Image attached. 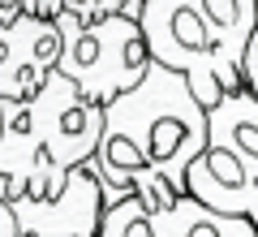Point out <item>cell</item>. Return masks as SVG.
Returning <instances> with one entry per match:
<instances>
[{"mask_svg":"<svg viewBox=\"0 0 258 237\" xmlns=\"http://www.w3.org/2000/svg\"><path fill=\"white\" fill-rule=\"evenodd\" d=\"M18 13H26V9H22V0H0V22L18 18Z\"/></svg>","mask_w":258,"mask_h":237,"instance_id":"cell-14","label":"cell"},{"mask_svg":"<svg viewBox=\"0 0 258 237\" xmlns=\"http://www.w3.org/2000/svg\"><path fill=\"white\" fill-rule=\"evenodd\" d=\"M13 216L22 237H95L103 220V185L91 160L64 177L56 194H13Z\"/></svg>","mask_w":258,"mask_h":237,"instance_id":"cell-6","label":"cell"},{"mask_svg":"<svg viewBox=\"0 0 258 237\" xmlns=\"http://www.w3.org/2000/svg\"><path fill=\"white\" fill-rule=\"evenodd\" d=\"M241 73H245V86L258 95V22H254V35H249V43H245V65H241Z\"/></svg>","mask_w":258,"mask_h":237,"instance_id":"cell-11","label":"cell"},{"mask_svg":"<svg viewBox=\"0 0 258 237\" xmlns=\"http://www.w3.org/2000/svg\"><path fill=\"white\" fill-rule=\"evenodd\" d=\"M147 233L151 237H258V224L249 216L220 211V207L194 199V194L185 190V194L172 199V207L151 211Z\"/></svg>","mask_w":258,"mask_h":237,"instance_id":"cell-8","label":"cell"},{"mask_svg":"<svg viewBox=\"0 0 258 237\" xmlns=\"http://www.w3.org/2000/svg\"><path fill=\"white\" fill-rule=\"evenodd\" d=\"M129 0H64V13H74L82 22H95V18H108V13H125Z\"/></svg>","mask_w":258,"mask_h":237,"instance_id":"cell-10","label":"cell"},{"mask_svg":"<svg viewBox=\"0 0 258 237\" xmlns=\"http://www.w3.org/2000/svg\"><path fill=\"white\" fill-rule=\"evenodd\" d=\"M207 147V104L172 65H151L138 82L103 104V134L91 168L103 185V207L138 194L151 211L185 194V173Z\"/></svg>","mask_w":258,"mask_h":237,"instance_id":"cell-1","label":"cell"},{"mask_svg":"<svg viewBox=\"0 0 258 237\" xmlns=\"http://www.w3.org/2000/svg\"><path fill=\"white\" fill-rule=\"evenodd\" d=\"M147 216H151L147 203H142L138 194H125V199H116V203L103 207L99 233H108V237H151L147 233Z\"/></svg>","mask_w":258,"mask_h":237,"instance_id":"cell-9","label":"cell"},{"mask_svg":"<svg viewBox=\"0 0 258 237\" xmlns=\"http://www.w3.org/2000/svg\"><path fill=\"white\" fill-rule=\"evenodd\" d=\"M60 61V26L56 18H18L0 22V100H26L52 78Z\"/></svg>","mask_w":258,"mask_h":237,"instance_id":"cell-7","label":"cell"},{"mask_svg":"<svg viewBox=\"0 0 258 237\" xmlns=\"http://www.w3.org/2000/svg\"><path fill=\"white\" fill-rule=\"evenodd\" d=\"M103 134V104L82 95L69 73L52 69L26 100H0V199L30 190L56 194L86 164Z\"/></svg>","mask_w":258,"mask_h":237,"instance_id":"cell-2","label":"cell"},{"mask_svg":"<svg viewBox=\"0 0 258 237\" xmlns=\"http://www.w3.org/2000/svg\"><path fill=\"white\" fill-rule=\"evenodd\" d=\"M138 22L155 61L181 69L207 108L224 91L245 86L241 65L258 0H142Z\"/></svg>","mask_w":258,"mask_h":237,"instance_id":"cell-3","label":"cell"},{"mask_svg":"<svg viewBox=\"0 0 258 237\" xmlns=\"http://www.w3.org/2000/svg\"><path fill=\"white\" fill-rule=\"evenodd\" d=\"M22 9L35 13V18H56L64 9V0H22Z\"/></svg>","mask_w":258,"mask_h":237,"instance_id":"cell-12","label":"cell"},{"mask_svg":"<svg viewBox=\"0 0 258 237\" xmlns=\"http://www.w3.org/2000/svg\"><path fill=\"white\" fill-rule=\"evenodd\" d=\"M0 237H22L18 216H13V203H9V199H0Z\"/></svg>","mask_w":258,"mask_h":237,"instance_id":"cell-13","label":"cell"},{"mask_svg":"<svg viewBox=\"0 0 258 237\" xmlns=\"http://www.w3.org/2000/svg\"><path fill=\"white\" fill-rule=\"evenodd\" d=\"M56 26H60V61H56V69L69 73L82 86V95H91L95 104L116 100L120 91H129L155 65L147 30H142V22L134 13H108V18L82 22L60 9Z\"/></svg>","mask_w":258,"mask_h":237,"instance_id":"cell-5","label":"cell"},{"mask_svg":"<svg viewBox=\"0 0 258 237\" xmlns=\"http://www.w3.org/2000/svg\"><path fill=\"white\" fill-rule=\"evenodd\" d=\"M185 190L258 224V95L249 86L224 91L207 108V147L194 155Z\"/></svg>","mask_w":258,"mask_h":237,"instance_id":"cell-4","label":"cell"}]
</instances>
